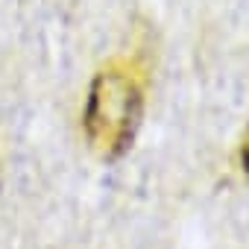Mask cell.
I'll use <instances>...</instances> for the list:
<instances>
[{
  "label": "cell",
  "mask_w": 249,
  "mask_h": 249,
  "mask_svg": "<svg viewBox=\"0 0 249 249\" xmlns=\"http://www.w3.org/2000/svg\"><path fill=\"white\" fill-rule=\"evenodd\" d=\"M141 117V91L126 73H100L85 111V126L94 150L106 159L126 153Z\"/></svg>",
  "instance_id": "1"
},
{
  "label": "cell",
  "mask_w": 249,
  "mask_h": 249,
  "mask_svg": "<svg viewBox=\"0 0 249 249\" xmlns=\"http://www.w3.org/2000/svg\"><path fill=\"white\" fill-rule=\"evenodd\" d=\"M243 170L249 173V141H246V147H243Z\"/></svg>",
  "instance_id": "2"
}]
</instances>
